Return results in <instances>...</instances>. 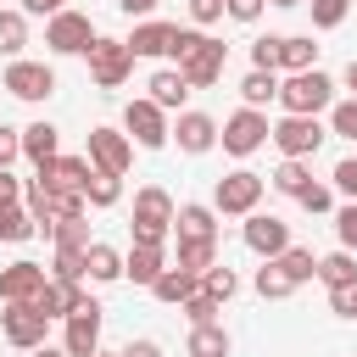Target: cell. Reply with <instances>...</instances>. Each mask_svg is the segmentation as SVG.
Returning <instances> with one entry per match:
<instances>
[{
  "instance_id": "obj_14",
  "label": "cell",
  "mask_w": 357,
  "mask_h": 357,
  "mask_svg": "<svg viewBox=\"0 0 357 357\" xmlns=\"http://www.w3.org/2000/svg\"><path fill=\"white\" fill-rule=\"evenodd\" d=\"M100 324H106L100 301H84V307L67 318V329H61V351H67V357H95V351H100Z\"/></svg>"
},
{
  "instance_id": "obj_55",
  "label": "cell",
  "mask_w": 357,
  "mask_h": 357,
  "mask_svg": "<svg viewBox=\"0 0 357 357\" xmlns=\"http://www.w3.org/2000/svg\"><path fill=\"white\" fill-rule=\"evenodd\" d=\"M33 357H67V351H61V346H39Z\"/></svg>"
},
{
  "instance_id": "obj_45",
  "label": "cell",
  "mask_w": 357,
  "mask_h": 357,
  "mask_svg": "<svg viewBox=\"0 0 357 357\" xmlns=\"http://www.w3.org/2000/svg\"><path fill=\"white\" fill-rule=\"evenodd\" d=\"M329 178H335V190H340L346 201H357V156H346V162H335V173H329Z\"/></svg>"
},
{
  "instance_id": "obj_53",
  "label": "cell",
  "mask_w": 357,
  "mask_h": 357,
  "mask_svg": "<svg viewBox=\"0 0 357 357\" xmlns=\"http://www.w3.org/2000/svg\"><path fill=\"white\" fill-rule=\"evenodd\" d=\"M117 357H162V346H156V340H128Z\"/></svg>"
},
{
  "instance_id": "obj_39",
  "label": "cell",
  "mask_w": 357,
  "mask_h": 357,
  "mask_svg": "<svg viewBox=\"0 0 357 357\" xmlns=\"http://www.w3.org/2000/svg\"><path fill=\"white\" fill-rule=\"evenodd\" d=\"M307 6H312V28H324V33L351 17V0H307Z\"/></svg>"
},
{
  "instance_id": "obj_25",
  "label": "cell",
  "mask_w": 357,
  "mask_h": 357,
  "mask_svg": "<svg viewBox=\"0 0 357 357\" xmlns=\"http://www.w3.org/2000/svg\"><path fill=\"white\" fill-rule=\"evenodd\" d=\"M195 290H201V279H195V273H184V268H167V273L151 284V296H156V301H167V307H184Z\"/></svg>"
},
{
  "instance_id": "obj_27",
  "label": "cell",
  "mask_w": 357,
  "mask_h": 357,
  "mask_svg": "<svg viewBox=\"0 0 357 357\" xmlns=\"http://www.w3.org/2000/svg\"><path fill=\"white\" fill-rule=\"evenodd\" d=\"M240 100H245L251 112H262L268 100H279V73H257V67H251V73L240 78Z\"/></svg>"
},
{
  "instance_id": "obj_12",
  "label": "cell",
  "mask_w": 357,
  "mask_h": 357,
  "mask_svg": "<svg viewBox=\"0 0 357 357\" xmlns=\"http://www.w3.org/2000/svg\"><path fill=\"white\" fill-rule=\"evenodd\" d=\"M223 67H229V45H223V39H212V33H206L184 61H178V73H184V84H190V89H212V84L223 78Z\"/></svg>"
},
{
  "instance_id": "obj_56",
  "label": "cell",
  "mask_w": 357,
  "mask_h": 357,
  "mask_svg": "<svg viewBox=\"0 0 357 357\" xmlns=\"http://www.w3.org/2000/svg\"><path fill=\"white\" fill-rule=\"evenodd\" d=\"M268 6H279V11H290V6H307V0H268Z\"/></svg>"
},
{
  "instance_id": "obj_4",
  "label": "cell",
  "mask_w": 357,
  "mask_h": 357,
  "mask_svg": "<svg viewBox=\"0 0 357 357\" xmlns=\"http://www.w3.org/2000/svg\"><path fill=\"white\" fill-rule=\"evenodd\" d=\"M123 134H128L139 151H162V145L173 139V123H167V112H162L151 95H139V100L123 106Z\"/></svg>"
},
{
  "instance_id": "obj_2",
  "label": "cell",
  "mask_w": 357,
  "mask_h": 357,
  "mask_svg": "<svg viewBox=\"0 0 357 357\" xmlns=\"http://www.w3.org/2000/svg\"><path fill=\"white\" fill-rule=\"evenodd\" d=\"M173 195L162 190V184H145V190H134V218H128V234H134V245H162L167 234H173Z\"/></svg>"
},
{
  "instance_id": "obj_1",
  "label": "cell",
  "mask_w": 357,
  "mask_h": 357,
  "mask_svg": "<svg viewBox=\"0 0 357 357\" xmlns=\"http://www.w3.org/2000/svg\"><path fill=\"white\" fill-rule=\"evenodd\" d=\"M279 106H284V117H324L335 106V78L324 67L290 73V78H279Z\"/></svg>"
},
{
  "instance_id": "obj_51",
  "label": "cell",
  "mask_w": 357,
  "mask_h": 357,
  "mask_svg": "<svg viewBox=\"0 0 357 357\" xmlns=\"http://www.w3.org/2000/svg\"><path fill=\"white\" fill-rule=\"evenodd\" d=\"M11 201H22V184L11 178V167H0V206H11Z\"/></svg>"
},
{
  "instance_id": "obj_19",
  "label": "cell",
  "mask_w": 357,
  "mask_h": 357,
  "mask_svg": "<svg viewBox=\"0 0 357 357\" xmlns=\"http://www.w3.org/2000/svg\"><path fill=\"white\" fill-rule=\"evenodd\" d=\"M162 273H167V251H162V245H128V251H123V279H134V284L151 290Z\"/></svg>"
},
{
  "instance_id": "obj_13",
  "label": "cell",
  "mask_w": 357,
  "mask_h": 357,
  "mask_svg": "<svg viewBox=\"0 0 357 357\" xmlns=\"http://www.w3.org/2000/svg\"><path fill=\"white\" fill-rule=\"evenodd\" d=\"M240 240H245V251H257L262 262H273V257L290 251V223L273 218V212H251L245 229H240Z\"/></svg>"
},
{
  "instance_id": "obj_18",
  "label": "cell",
  "mask_w": 357,
  "mask_h": 357,
  "mask_svg": "<svg viewBox=\"0 0 357 357\" xmlns=\"http://www.w3.org/2000/svg\"><path fill=\"white\" fill-rule=\"evenodd\" d=\"M89 156H56V162H45V167H33V178L45 184V190H78L84 195V184H89Z\"/></svg>"
},
{
  "instance_id": "obj_48",
  "label": "cell",
  "mask_w": 357,
  "mask_h": 357,
  "mask_svg": "<svg viewBox=\"0 0 357 357\" xmlns=\"http://www.w3.org/2000/svg\"><path fill=\"white\" fill-rule=\"evenodd\" d=\"M223 17V0H190V22L195 28H206V22H218Z\"/></svg>"
},
{
  "instance_id": "obj_54",
  "label": "cell",
  "mask_w": 357,
  "mask_h": 357,
  "mask_svg": "<svg viewBox=\"0 0 357 357\" xmlns=\"http://www.w3.org/2000/svg\"><path fill=\"white\" fill-rule=\"evenodd\" d=\"M346 89H351V100H357V56L346 61Z\"/></svg>"
},
{
  "instance_id": "obj_5",
  "label": "cell",
  "mask_w": 357,
  "mask_h": 357,
  "mask_svg": "<svg viewBox=\"0 0 357 357\" xmlns=\"http://www.w3.org/2000/svg\"><path fill=\"white\" fill-rule=\"evenodd\" d=\"M268 134H273V123H268V112H251V106H240L234 117H223V128H218V145L229 151V156H257L262 145H268Z\"/></svg>"
},
{
  "instance_id": "obj_42",
  "label": "cell",
  "mask_w": 357,
  "mask_h": 357,
  "mask_svg": "<svg viewBox=\"0 0 357 357\" xmlns=\"http://www.w3.org/2000/svg\"><path fill=\"white\" fill-rule=\"evenodd\" d=\"M201 290L218 296V301H229V296L240 290V279H234V268H206V273H201Z\"/></svg>"
},
{
  "instance_id": "obj_41",
  "label": "cell",
  "mask_w": 357,
  "mask_h": 357,
  "mask_svg": "<svg viewBox=\"0 0 357 357\" xmlns=\"http://www.w3.org/2000/svg\"><path fill=\"white\" fill-rule=\"evenodd\" d=\"M251 67H257V73H279V33L251 39Z\"/></svg>"
},
{
  "instance_id": "obj_3",
  "label": "cell",
  "mask_w": 357,
  "mask_h": 357,
  "mask_svg": "<svg viewBox=\"0 0 357 357\" xmlns=\"http://www.w3.org/2000/svg\"><path fill=\"white\" fill-rule=\"evenodd\" d=\"M262 173H251V167H234V173H223L218 178V190H212V212H223V218H251L257 206H262Z\"/></svg>"
},
{
  "instance_id": "obj_47",
  "label": "cell",
  "mask_w": 357,
  "mask_h": 357,
  "mask_svg": "<svg viewBox=\"0 0 357 357\" xmlns=\"http://www.w3.org/2000/svg\"><path fill=\"white\" fill-rule=\"evenodd\" d=\"M17 156H22V128H6L0 123V167H11Z\"/></svg>"
},
{
  "instance_id": "obj_52",
  "label": "cell",
  "mask_w": 357,
  "mask_h": 357,
  "mask_svg": "<svg viewBox=\"0 0 357 357\" xmlns=\"http://www.w3.org/2000/svg\"><path fill=\"white\" fill-rule=\"evenodd\" d=\"M156 6H162V0H117V11H123V17H139V22H145Z\"/></svg>"
},
{
  "instance_id": "obj_34",
  "label": "cell",
  "mask_w": 357,
  "mask_h": 357,
  "mask_svg": "<svg viewBox=\"0 0 357 357\" xmlns=\"http://www.w3.org/2000/svg\"><path fill=\"white\" fill-rule=\"evenodd\" d=\"M268 184H273V190H279V195H290V201H296V195H301V190H307V184H312V173H307V162H279V167H273V178H268Z\"/></svg>"
},
{
  "instance_id": "obj_23",
  "label": "cell",
  "mask_w": 357,
  "mask_h": 357,
  "mask_svg": "<svg viewBox=\"0 0 357 357\" xmlns=\"http://www.w3.org/2000/svg\"><path fill=\"white\" fill-rule=\"evenodd\" d=\"M173 229H178V240H218V212L201 201H184L173 212Z\"/></svg>"
},
{
  "instance_id": "obj_6",
  "label": "cell",
  "mask_w": 357,
  "mask_h": 357,
  "mask_svg": "<svg viewBox=\"0 0 357 357\" xmlns=\"http://www.w3.org/2000/svg\"><path fill=\"white\" fill-rule=\"evenodd\" d=\"M100 33H95V22L84 17V11H56L50 22H45V45H50V56H89V45H95Z\"/></svg>"
},
{
  "instance_id": "obj_37",
  "label": "cell",
  "mask_w": 357,
  "mask_h": 357,
  "mask_svg": "<svg viewBox=\"0 0 357 357\" xmlns=\"http://www.w3.org/2000/svg\"><path fill=\"white\" fill-rule=\"evenodd\" d=\"M50 279H61V284H84V251L56 245V257H50Z\"/></svg>"
},
{
  "instance_id": "obj_11",
  "label": "cell",
  "mask_w": 357,
  "mask_h": 357,
  "mask_svg": "<svg viewBox=\"0 0 357 357\" xmlns=\"http://www.w3.org/2000/svg\"><path fill=\"white\" fill-rule=\"evenodd\" d=\"M84 156H89L95 173H117V178H123L128 162H134V139H128L123 128H106V123H100V128H89V151H84Z\"/></svg>"
},
{
  "instance_id": "obj_46",
  "label": "cell",
  "mask_w": 357,
  "mask_h": 357,
  "mask_svg": "<svg viewBox=\"0 0 357 357\" xmlns=\"http://www.w3.org/2000/svg\"><path fill=\"white\" fill-rule=\"evenodd\" d=\"M268 11V0H223V17H234V22H257Z\"/></svg>"
},
{
  "instance_id": "obj_38",
  "label": "cell",
  "mask_w": 357,
  "mask_h": 357,
  "mask_svg": "<svg viewBox=\"0 0 357 357\" xmlns=\"http://www.w3.org/2000/svg\"><path fill=\"white\" fill-rule=\"evenodd\" d=\"M184 318H190V329H201V324H218V312H223V301L218 296H206V290H195L184 307H178Z\"/></svg>"
},
{
  "instance_id": "obj_10",
  "label": "cell",
  "mask_w": 357,
  "mask_h": 357,
  "mask_svg": "<svg viewBox=\"0 0 357 357\" xmlns=\"http://www.w3.org/2000/svg\"><path fill=\"white\" fill-rule=\"evenodd\" d=\"M268 139L279 145V156H284V162H307V156L329 139V128H324L318 117H279Z\"/></svg>"
},
{
  "instance_id": "obj_29",
  "label": "cell",
  "mask_w": 357,
  "mask_h": 357,
  "mask_svg": "<svg viewBox=\"0 0 357 357\" xmlns=\"http://www.w3.org/2000/svg\"><path fill=\"white\" fill-rule=\"evenodd\" d=\"M229 346H234V340H229L223 324H201V329H190V346H184V351H190V357H229Z\"/></svg>"
},
{
  "instance_id": "obj_35",
  "label": "cell",
  "mask_w": 357,
  "mask_h": 357,
  "mask_svg": "<svg viewBox=\"0 0 357 357\" xmlns=\"http://www.w3.org/2000/svg\"><path fill=\"white\" fill-rule=\"evenodd\" d=\"M84 201H89V206H117V201H123V178H117V173H89Z\"/></svg>"
},
{
  "instance_id": "obj_24",
  "label": "cell",
  "mask_w": 357,
  "mask_h": 357,
  "mask_svg": "<svg viewBox=\"0 0 357 357\" xmlns=\"http://www.w3.org/2000/svg\"><path fill=\"white\" fill-rule=\"evenodd\" d=\"M84 279H95V284H117V279H123V251L106 245V240H89V251H84Z\"/></svg>"
},
{
  "instance_id": "obj_57",
  "label": "cell",
  "mask_w": 357,
  "mask_h": 357,
  "mask_svg": "<svg viewBox=\"0 0 357 357\" xmlns=\"http://www.w3.org/2000/svg\"><path fill=\"white\" fill-rule=\"evenodd\" d=\"M95 357H117V351H95Z\"/></svg>"
},
{
  "instance_id": "obj_16",
  "label": "cell",
  "mask_w": 357,
  "mask_h": 357,
  "mask_svg": "<svg viewBox=\"0 0 357 357\" xmlns=\"http://www.w3.org/2000/svg\"><path fill=\"white\" fill-rule=\"evenodd\" d=\"M173 33H178V22H156V17L134 22V33H128V50H134V61H156V56H173Z\"/></svg>"
},
{
  "instance_id": "obj_40",
  "label": "cell",
  "mask_w": 357,
  "mask_h": 357,
  "mask_svg": "<svg viewBox=\"0 0 357 357\" xmlns=\"http://www.w3.org/2000/svg\"><path fill=\"white\" fill-rule=\"evenodd\" d=\"M329 134H340V139H357V100H351V95L329 106Z\"/></svg>"
},
{
  "instance_id": "obj_22",
  "label": "cell",
  "mask_w": 357,
  "mask_h": 357,
  "mask_svg": "<svg viewBox=\"0 0 357 357\" xmlns=\"http://www.w3.org/2000/svg\"><path fill=\"white\" fill-rule=\"evenodd\" d=\"M145 89H151V100H156L162 112H184L190 84H184V73H178V67H156V73L145 78Z\"/></svg>"
},
{
  "instance_id": "obj_44",
  "label": "cell",
  "mask_w": 357,
  "mask_h": 357,
  "mask_svg": "<svg viewBox=\"0 0 357 357\" xmlns=\"http://www.w3.org/2000/svg\"><path fill=\"white\" fill-rule=\"evenodd\" d=\"M296 201H301V206H307V212H329V206H335V190H329V184H318V178H312V184H307V190H301V195H296Z\"/></svg>"
},
{
  "instance_id": "obj_31",
  "label": "cell",
  "mask_w": 357,
  "mask_h": 357,
  "mask_svg": "<svg viewBox=\"0 0 357 357\" xmlns=\"http://www.w3.org/2000/svg\"><path fill=\"white\" fill-rule=\"evenodd\" d=\"M251 284H257V296H262V301H284V296H296V284H290V273H284L279 262H262Z\"/></svg>"
},
{
  "instance_id": "obj_7",
  "label": "cell",
  "mask_w": 357,
  "mask_h": 357,
  "mask_svg": "<svg viewBox=\"0 0 357 357\" xmlns=\"http://www.w3.org/2000/svg\"><path fill=\"white\" fill-rule=\"evenodd\" d=\"M84 61H89V78H95L100 89H123L128 73H134V50H128V39H106V33L89 45Z\"/></svg>"
},
{
  "instance_id": "obj_32",
  "label": "cell",
  "mask_w": 357,
  "mask_h": 357,
  "mask_svg": "<svg viewBox=\"0 0 357 357\" xmlns=\"http://www.w3.org/2000/svg\"><path fill=\"white\" fill-rule=\"evenodd\" d=\"M22 45H28V11H22V6H17V11H0V50L17 61Z\"/></svg>"
},
{
  "instance_id": "obj_21",
  "label": "cell",
  "mask_w": 357,
  "mask_h": 357,
  "mask_svg": "<svg viewBox=\"0 0 357 357\" xmlns=\"http://www.w3.org/2000/svg\"><path fill=\"white\" fill-rule=\"evenodd\" d=\"M312 67H318L312 33H279V73L290 78V73H312Z\"/></svg>"
},
{
  "instance_id": "obj_9",
  "label": "cell",
  "mask_w": 357,
  "mask_h": 357,
  "mask_svg": "<svg viewBox=\"0 0 357 357\" xmlns=\"http://www.w3.org/2000/svg\"><path fill=\"white\" fill-rule=\"evenodd\" d=\"M0 335L17 346V351H39V346H50L45 335H50V318L33 307V301H6V312H0Z\"/></svg>"
},
{
  "instance_id": "obj_36",
  "label": "cell",
  "mask_w": 357,
  "mask_h": 357,
  "mask_svg": "<svg viewBox=\"0 0 357 357\" xmlns=\"http://www.w3.org/2000/svg\"><path fill=\"white\" fill-rule=\"evenodd\" d=\"M56 245H73V251H89V223L84 218H56L50 229H45Z\"/></svg>"
},
{
  "instance_id": "obj_43",
  "label": "cell",
  "mask_w": 357,
  "mask_h": 357,
  "mask_svg": "<svg viewBox=\"0 0 357 357\" xmlns=\"http://www.w3.org/2000/svg\"><path fill=\"white\" fill-rule=\"evenodd\" d=\"M335 234H340V251H357V201L335 212Z\"/></svg>"
},
{
  "instance_id": "obj_17",
  "label": "cell",
  "mask_w": 357,
  "mask_h": 357,
  "mask_svg": "<svg viewBox=\"0 0 357 357\" xmlns=\"http://www.w3.org/2000/svg\"><path fill=\"white\" fill-rule=\"evenodd\" d=\"M173 139H178L184 156H206V151L218 145V117H206V112H178Z\"/></svg>"
},
{
  "instance_id": "obj_8",
  "label": "cell",
  "mask_w": 357,
  "mask_h": 357,
  "mask_svg": "<svg viewBox=\"0 0 357 357\" xmlns=\"http://www.w3.org/2000/svg\"><path fill=\"white\" fill-rule=\"evenodd\" d=\"M0 89H11V95H17V100H28V106H45V100L56 95V67L17 56V61L0 73Z\"/></svg>"
},
{
  "instance_id": "obj_20",
  "label": "cell",
  "mask_w": 357,
  "mask_h": 357,
  "mask_svg": "<svg viewBox=\"0 0 357 357\" xmlns=\"http://www.w3.org/2000/svg\"><path fill=\"white\" fill-rule=\"evenodd\" d=\"M22 156H28L33 167L56 162V156H61V128H56V123H45V117H39V123H28V128H22Z\"/></svg>"
},
{
  "instance_id": "obj_26",
  "label": "cell",
  "mask_w": 357,
  "mask_h": 357,
  "mask_svg": "<svg viewBox=\"0 0 357 357\" xmlns=\"http://www.w3.org/2000/svg\"><path fill=\"white\" fill-rule=\"evenodd\" d=\"M318 279H324L329 290H351V284H357V257H351V251H329V257H318Z\"/></svg>"
},
{
  "instance_id": "obj_50",
  "label": "cell",
  "mask_w": 357,
  "mask_h": 357,
  "mask_svg": "<svg viewBox=\"0 0 357 357\" xmlns=\"http://www.w3.org/2000/svg\"><path fill=\"white\" fill-rule=\"evenodd\" d=\"M22 11H28V17H45V22H50L56 11H67V0H22Z\"/></svg>"
},
{
  "instance_id": "obj_33",
  "label": "cell",
  "mask_w": 357,
  "mask_h": 357,
  "mask_svg": "<svg viewBox=\"0 0 357 357\" xmlns=\"http://www.w3.org/2000/svg\"><path fill=\"white\" fill-rule=\"evenodd\" d=\"M273 262L290 273V284H296V290H301L307 279H318V257H312L307 245H290V251H284V257H273Z\"/></svg>"
},
{
  "instance_id": "obj_28",
  "label": "cell",
  "mask_w": 357,
  "mask_h": 357,
  "mask_svg": "<svg viewBox=\"0 0 357 357\" xmlns=\"http://www.w3.org/2000/svg\"><path fill=\"white\" fill-rule=\"evenodd\" d=\"M173 268H184V273H206V268H218V240H178V262Z\"/></svg>"
},
{
  "instance_id": "obj_58",
  "label": "cell",
  "mask_w": 357,
  "mask_h": 357,
  "mask_svg": "<svg viewBox=\"0 0 357 357\" xmlns=\"http://www.w3.org/2000/svg\"><path fill=\"white\" fill-rule=\"evenodd\" d=\"M351 6H357V0H351Z\"/></svg>"
},
{
  "instance_id": "obj_49",
  "label": "cell",
  "mask_w": 357,
  "mask_h": 357,
  "mask_svg": "<svg viewBox=\"0 0 357 357\" xmlns=\"http://www.w3.org/2000/svg\"><path fill=\"white\" fill-rule=\"evenodd\" d=\"M329 312L335 318H357V284L351 290H329Z\"/></svg>"
},
{
  "instance_id": "obj_30",
  "label": "cell",
  "mask_w": 357,
  "mask_h": 357,
  "mask_svg": "<svg viewBox=\"0 0 357 357\" xmlns=\"http://www.w3.org/2000/svg\"><path fill=\"white\" fill-rule=\"evenodd\" d=\"M39 234V223H33V212L22 206V201H11V206H0V240H11V245H22V240H33Z\"/></svg>"
},
{
  "instance_id": "obj_15",
  "label": "cell",
  "mask_w": 357,
  "mask_h": 357,
  "mask_svg": "<svg viewBox=\"0 0 357 357\" xmlns=\"http://www.w3.org/2000/svg\"><path fill=\"white\" fill-rule=\"evenodd\" d=\"M45 284H50L45 262H28V257H17V262H6V268H0V307H6V301H33Z\"/></svg>"
}]
</instances>
